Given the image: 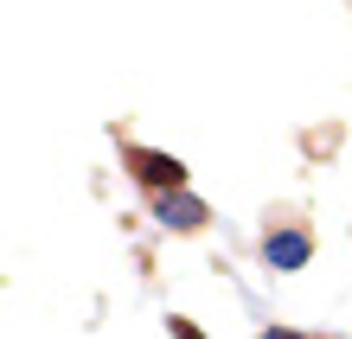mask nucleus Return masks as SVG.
Instances as JSON below:
<instances>
[{
  "instance_id": "f257e3e1",
  "label": "nucleus",
  "mask_w": 352,
  "mask_h": 339,
  "mask_svg": "<svg viewBox=\"0 0 352 339\" xmlns=\"http://www.w3.org/2000/svg\"><path fill=\"white\" fill-rule=\"evenodd\" d=\"M307 256H314V237H307L301 224H282V230H269V237H263V263L282 269V275L307 269Z\"/></svg>"
},
{
  "instance_id": "f03ea898",
  "label": "nucleus",
  "mask_w": 352,
  "mask_h": 339,
  "mask_svg": "<svg viewBox=\"0 0 352 339\" xmlns=\"http://www.w3.org/2000/svg\"><path fill=\"white\" fill-rule=\"evenodd\" d=\"M129 166L141 186H154V193H179L186 186V160L179 154H154V147H129Z\"/></svg>"
},
{
  "instance_id": "7ed1b4c3",
  "label": "nucleus",
  "mask_w": 352,
  "mask_h": 339,
  "mask_svg": "<svg viewBox=\"0 0 352 339\" xmlns=\"http://www.w3.org/2000/svg\"><path fill=\"white\" fill-rule=\"evenodd\" d=\"M154 218L167 224V230H205L212 211H205V199H192V193L179 186V193H160V199H154Z\"/></svg>"
},
{
  "instance_id": "20e7f679",
  "label": "nucleus",
  "mask_w": 352,
  "mask_h": 339,
  "mask_svg": "<svg viewBox=\"0 0 352 339\" xmlns=\"http://www.w3.org/2000/svg\"><path fill=\"white\" fill-rule=\"evenodd\" d=\"M167 327H173V339H205V333H199L192 320H179V314H173V320H167Z\"/></svg>"
},
{
  "instance_id": "39448f33",
  "label": "nucleus",
  "mask_w": 352,
  "mask_h": 339,
  "mask_svg": "<svg viewBox=\"0 0 352 339\" xmlns=\"http://www.w3.org/2000/svg\"><path fill=\"white\" fill-rule=\"evenodd\" d=\"M263 339H301V333H288V327H269V333H263Z\"/></svg>"
}]
</instances>
